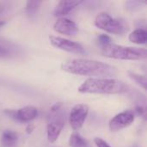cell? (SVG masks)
I'll list each match as a JSON object with an SVG mask.
<instances>
[{
  "instance_id": "cell-1",
  "label": "cell",
  "mask_w": 147,
  "mask_h": 147,
  "mask_svg": "<svg viewBox=\"0 0 147 147\" xmlns=\"http://www.w3.org/2000/svg\"><path fill=\"white\" fill-rule=\"evenodd\" d=\"M61 69L66 72L90 77H115L117 70L115 66L98 60L88 59H74L62 64Z\"/></svg>"
},
{
  "instance_id": "cell-2",
  "label": "cell",
  "mask_w": 147,
  "mask_h": 147,
  "mask_svg": "<svg viewBox=\"0 0 147 147\" xmlns=\"http://www.w3.org/2000/svg\"><path fill=\"white\" fill-rule=\"evenodd\" d=\"M78 90L81 93L117 95L127 93L129 90V86L115 78H90L86 79Z\"/></svg>"
},
{
  "instance_id": "cell-3",
  "label": "cell",
  "mask_w": 147,
  "mask_h": 147,
  "mask_svg": "<svg viewBox=\"0 0 147 147\" xmlns=\"http://www.w3.org/2000/svg\"><path fill=\"white\" fill-rule=\"evenodd\" d=\"M101 53L105 57L121 60H143L147 58L146 48L124 47L114 43L101 47Z\"/></svg>"
},
{
  "instance_id": "cell-4",
  "label": "cell",
  "mask_w": 147,
  "mask_h": 147,
  "mask_svg": "<svg viewBox=\"0 0 147 147\" xmlns=\"http://www.w3.org/2000/svg\"><path fill=\"white\" fill-rule=\"evenodd\" d=\"M95 25L102 30L115 34H123L129 30V26L125 20L113 18L106 12L99 13L96 16Z\"/></svg>"
},
{
  "instance_id": "cell-5",
  "label": "cell",
  "mask_w": 147,
  "mask_h": 147,
  "mask_svg": "<svg viewBox=\"0 0 147 147\" xmlns=\"http://www.w3.org/2000/svg\"><path fill=\"white\" fill-rule=\"evenodd\" d=\"M61 110L57 113L51 114L49 116L47 123V140L51 143H54L58 140L65 126V118Z\"/></svg>"
},
{
  "instance_id": "cell-6",
  "label": "cell",
  "mask_w": 147,
  "mask_h": 147,
  "mask_svg": "<svg viewBox=\"0 0 147 147\" xmlns=\"http://www.w3.org/2000/svg\"><path fill=\"white\" fill-rule=\"evenodd\" d=\"M49 40L53 47L60 50L71 53H76V54L85 53V49L78 42H75V41L59 37V36H54V35H50Z\"/></svg>"
},
{
  "instance_id": "cell-7",
  "label": "cell",
  "mask_w": 147,
  "mask_h": 147,
  "mask_svg": "<svg viewBox=\"0 0 147 147\" xmlns=\"http://www.w3.org/2000/svg\"><path fill=\"white\" fill-rule=\"evenodd\" d=\"M89 114V106L84 103L76 104L71 110L69 115V122L71 128L75 131L79 130Z\"/></svg>"
},
{
  "instance_id": "cell-8",
  "label": "cell",
  "mask_w": 147,
  "mask_h": 147,
  "mask_svg": "<svg viewBox=\"0 0 147 147\" xmlns=\"http://www.w3.org/2000/svg\"><path fill=\"white\" fill-rule=\"evenodd\" d=\"M134 119H135V115L133 111L131 110L123 111L116 115L110 120L109 123V129L112 132H118L123 128L129 127L134 121Z\"/></svg>"
},
{
  "instance_id": "cell-9",
  "label": "cell",
  "mask_w": 147,
  "mask_h": 147,
  "mask_svg": "<svg viewBox=\"0 0 147 147\" xmlns=\"http://www.w3.org/2000/svg\"><path fill=\"white\" fill-rule=\"evenodd\" d=\"M53 29L62 34L73 36L78 32V27L77 23L68 18L61 17L58 19L53 24Z\"/></svg>"
},
{
  "instance_id": "cell-10",
  "label": "cell",
  "mask_w": 147,
  "mask_h": 147,
  "mask_svg": "<svg viewBox=\"0 0 147 147\" xmlns=\"http://www.w3.org/2000/svg\"><path fill=\"white\" fill-rule=\"evenodd\" d=\"M83 1L78 0H62L58 3L56 5L53 15L55 16H64L68 15L71 10H73L76 7L81 4Z\"/></svg>"
},
{
  "instance_id": "cell-11",
  "label": "cell",
  "mask_w": 147,
  "mask_h": 147,
  "mask_svg": "<svg viewBox=\"0 0 147 147\" xmlns=\"http://www.w3.org/2000/svg\"><path fill=\"white\" fill-rule=\"evenodd\" d=\"M38 115V109L34 106H25L16 110V121L28 122L34 120Z\"/></svg>"
},
{
  "instance_id": "cell-12",
  "label": "cell",
  "mask_w": 147,
  "mask_h": 147,
  "mask_svg": "<svg viewBox=\"0 0 147 147\" xmlns=\"http://www.w3.org/2000/svg\"><path fill=\"white\" fill-rule=\"evenodd\" d=\"M18 48L16 45L9 40L0 37V58H11L16 55Z\"/></svg>"
},
{
  "instance_id": "cell-13",
  "label": "cell",
  "mask_w": 147,
  "mask_h": 147,
  "mask_svg": "<svg viewBox=\"0 0 147 147\" xmlns=\"http://www.w3.org/2000/svg\"><path fill=\"white\" fill-rule=\"evenodd\" d=\"M18 135L16 132L6 130L3 133L1 143L3 147H16Z\"/></svg>"
},
{
  "instance_id": "cell-14",
  "label": "cell",
  "mask_w": 147,
  "mask_h": 147,
  "mask_svg": "<svg viewBox=\"0 0 147 147\" xmlns=\"http://www.w3.org/2000/svg\"><path fill=\"white\" fill-rule=\"evenodd\" d=\"M128 39L131 42L142 45L146 43V31L143 28H137L134 30L128 36Z\"/></svg>"
},
{
  "instance_id": "cell-15",
  "label": "cell",
  "mask_w": 147,
  "mask_h": 147,
  "mask_svg": "<svg viewBox=\"0 0 147 147\" xmlns=\"http://www.w3.org/2000/svg\"><path fill=\"white\" fill-rule=\"evenodd\" d=\"M69 145L71 147H89V143L84 139L78 133H73L69 140Z\"/></svg>"
},
{
  "instance_id": "cell-16",
  "label": "cell",
  "mask_w": 147,
  "mask_h": 147,
  "mask_svg": "<svg viewBox=\"0 0 147 147\" xmlns=\"http://www.w3.org/2000/svg\"><path fill=\"white\" fill-rule=\"evenodd\" d=\"M128 76L131 79H133L135 83H137L139 85H140L144 90H146V85H147V79L145 75H140L137 72L134 71H127Z\"/></svg>"
},
{
  "instance_id": "cell-17",
  "label": "cell",
  "mask_w": 147,
  "mask_h": 147,
  "mask_svg": "<svg viewBox=\"0 0 147 147\" xmlns=\"http://www.w3.org/2000/svg\"><path fill=\"white\" fill-rule=\"evenodd\" d=\"M41 1H39V0H31V1H28L27 2V4H26V12L32 16V15H34L39 7L40 6L41 4Z\"/></svg>"
},
{
  "instance_id": "cell-18",
  "label": "cell",
  "mask_w": 147,
  "mask_h": 147,
  "mask_svg": "<svg viewBox=\"0 0 147 147\" xmlns=\"http://www.w3.org/2000/svg\"><path fill=\"white\" fill-rule=\"evenodd\" d=\"M97 40H98L99 44L101 45V47H103V46L112 43V39L107 34H100L97 38Z\"/></svg>"
},
{
  "instance_id": "cell-19",
  "label": "cell",
  "mask_w": 147,
  "mask_h": 147,
  "mask_svg": "<svg viewBox=\"0 0 147 147\" xmlns=\"http://www.w3.org/2000/svg\"><path fill=\"white\" fill-rule=\"evenodd\" d=\"M94 142L97 147H111L105 140H103L100 138H96L94 140Z\"/></svg>"
},
{
  "instance_id": "cell-20",
  "label": "cell",
  "mask_w": 147,
  "mask_h": 147,
  "mask_svg": "<svg viewBox=\"0 0 147 147\" xmlns=\"http://www.w3.org/2000/svg\"><path fill=\"white\" fill-rule=\"evenodd\" d=\"M135 111L137 112L138 115H140V116H142L143 118L146 119V109L145 107H143V106H137L136 109H135Z\"/></svg>"
},
{
  "instance_id": "cell-21",
  "label": "cell",
  "mask_w": 147,
  "mask_h": 147,
  "mask_svg": "<svg viewBox=\"0 0 147 147\" xmlns=\"http://www.w3.org/2000/svg\"><path fill=\"white\" fill-rule=\"evenodd\" d=\"M62 107H63V103L62 102H57L55 103L50 109V113L51 114H53V113H57L59 112V110L62 109Z\"/></svg>"
},
{
  "instance_id": "cell-22",
  "label": "cell",
  "mask_w": 147,
  "mask_h": 147,
  "mask_svg": "<svg viewBox=\"0 0 147 147\" xmlns=\"http://www.w3.org/2000/svg\"><path fill=\"white\" fill-rule=\"evenodd\" d=\"M34 130V126L33 124H28L26 127V133L27 134H31Z\"/></svg>"
},
{
  "instance_id": "cell-23",
  "label": "cell",
  "mask_w": 147,
  "mask_h": 147,
  "mask_svg": "<svg viewBox=\"0 0 147 147\" xmlns=\"http://www.w3.org/2000/svg\"><path fill=\"white\" fill-rule=\"evenodd\" d=\"M4 24H5V22L4 21H0V28H2Z\"/></svg>"
}]
</instances>
